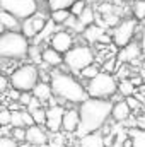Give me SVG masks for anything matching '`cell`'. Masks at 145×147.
Masks as SVG:
<instances>
[{
  "instance_id": "obj_1",
  "label": "cell",
  "mask_w": 145,
  "mask_h": 147,
  "mask_svg": "<svg viewBox=\"0 0 145 147\" xmlns=\"http://www.w3.org/2000/svg\"><path fill=\"white\" fill-rule=\"evenodd\" d=\"M113 106L114 103L111 99H94V98H89L87 101L79 105L80 125H79V130L75 132V137L82 139L89 134L101 132L106 127L109 116L113 113Z\"/></svg>"
},
{
  "instance_id": "obj_2",
  "label": "cell",
  "mask_w": 145,
  "mask_h": 147,
  "mask_svg": "<svg viewBox=\"0 0 145 147\" xmlns=\"http://www.w3.org/2000/svg\"><path fill=\"white\" fill-rule=\"evenodd\" d=\"M51 87H53V94L55 98L65 101V103H72V105H82L84 101L89 99V92L87 87L82 86L75 77L70 74L62 72V70H51Z\"/></svg>"
},
{
  "instance_id": "obj_3",
  "label": "cell",
  "mask_w": 145,
  "mask_h": 147,
  "mask_svg": "<svg viewBox=\"0 0 145 147\" xmlns=\"http://www.w3.org/2000/svg\"><path fill=\"white\" fill-rule=\"evenodd\" d=\"M31 43L21 31H5L0 36V57L3 60H22L29 55Z\"/></svg>"
},
{
  "instance_id": "obj_4",
  "label": "cell",
  "mask_w": 145,
  "mask_h": 147,
  "mask_svg": "<svg viewBox=\"0 0 145 147\" xmlns=\"http://www.w3.org/2000/svg\"><path fill=\"white\" fill-rule=\"evenodd\" d=\"M118 80L113 74L108 72H101L97 77L91 79L87 82V92H89V98H94V99H111L114 98V94L118 92Z\"/></svg>"
},
{
  "instance_id": "obj_5",
  "label": "cell",
  "mask_w": 145,
  "mask_h": 147,
  "mask_svg": "<svg viewBox=\"0 0 145 147\" xmlns=\"http://www.w3.org/2000/svg\"><path fill=\"white\" fill-rule=\"evenodd\" d=\"M9 77H10V87L21 92H33V89L39 82V69L34 63H24L17 67Z\"/></svg>"
},
{
  "instance_id": "obj_6",
  "label": "cell",
  "mask_w": 145,
  "mask_h": 147,
  "mask_svg": "<svg viewBox=\"0 0 145 147\" xmlns=\"http://www.w3.org/2000/svg\"><path fill=\"white\" fill-rule=\"evenodd\" d=\"M63 60H65V65L72 72L80 74L85 67L94 63V51H92V48H89L85 45H77L63 55Z\"/></svg>"
},
{
  "instance_id": "obj_7",
  "label": "cell",
  "mask_w": 145,
  "mask_h": 147,
  "mask_svg": "<svg viewBox=\"0 0 145 147\" xmlns=\"http://www.w3.org/2000/svg\"><path fill=\"white\" fill-rule=\"evenodd\" d=\"M0 7L2 10L10 12L17 19L24 21L38 12V0H0Z\"/></svg>"
},
{
  "instance_id": "obj_8",
  "label": "cell",
  "mask_w": 145,
  "mask_h": 147,
  "mask_svg": "<svg viewBox=\"0 0 145 147\" xmlns=\"http://www.w3.org/2000/svg\"><path fill=\"white\" fill-rule=\"evenodd\" d=\"M135 28H137V19L132 17V19H125L121 21L116 28H113L111 31V36H113V43L114 46L118 48H125L132 43L133 34H135Z\"/></svg>"
},
{
  "instance_id": "obj_9",
  "label": "cell",
  "mask_w": 145,
  "mask_h": 147,
  "mask_svg": "<svg viewBox=\"0 0 145 147\" xmlns=\"http://www.w3.org/2000/svg\"><path fill=\"white\" fill-rule=\"evenodd\" d=\"M65 108L56 105V106H50L46 110V128L51 134H58L60 130H63V116H65Z\"/></svg>"
},
{
  "instance_id": "obj_10",
  "label": "cell",
  "mask_w": 145,
  "mask_h": 147,
  "mask_svg": "<svg viewBox=\"0 0 145 147\" xmlns=\"http://www.w3.org/2000/svg\"><path fill=\"white\" fill-rule=\"evenodd\" d=\"M50 46L55 48L58 53H67L73 48V36L70 31H56L50 38Z\"/></svg>"
},
{
  "instance_id": "obj_11",
  "label": "cell",
  "mask_w": 145,
  "mask_h": 147,
  "mask_svg": "<svg viewBox=\"0 0 145 147\" xmlns=\"http://www.w3.org/2000/svg\"><path fill=\"white\" fill-rule=\"evenodd\" d=\"M26 142L31 144V146H38V147L46 146L50 142L48 132L41 125H33V127L26 128Z\"/></svg>"
},
{
  "instance_id": "obj_12",
  "label": "cell",
  "mask_w": 145,
  "mask_h": 147,
  "mask_svg": "<svg viewBox=\"0 0 145 147\" xmlns=\"http://www.w3.org/2000/svg\"><path fill=\"white\" fill-rule=\"evenodd\" d=\"M144 50H142V45H138V43H130L128 46H125V48H121V51L116 55V58H118V62L119 63H126V62H135L137 58H138V55L142 53Z\"/></svg>"
},
{
  "instance_id": "obj_13",
  "label": "cell",
  "mask_w": 145,
  "mask_h": 147,
  "mask_svg": "<svg viewBox=\"0 0 145 147\" xmlns=\"http://www.w3.org/2000/svg\"><path fill=\"white\" fill-rule=\"evenodd\" d=\"M130 116H132V108L128 106L126 99H119V101L114 103V106H113V113H111V118H113L114 121H118V123H125Z\"/></svg>"
},
{
  "instance_id": "obj_14",
  "label": "cell",
  "mask_w": 145,
  "mask_h": 147,
  "mask_svg": "<svg viewBox=\"0 0 145 147\" xmlns=\"http://www.w3.org/2000/svg\"><path fill=\"white\" fill-rule=\"evenodd\" d=\"M79 125H80V113L79 108L75 110H67L65 111V116H63V130L67 134H75L79 130Z\"/></svg>"
},
{
  "instance_id": "obj_15",
  "label": "cell",
  "mask_w": 145,
  "mask_h": 147,
  "mask_svg": "<svg viewBox=\"0 0 145 147\" xmlns=\"http://www.w3.org/2000/svg\"><path fill=\"white\" fill-rule=\"evenodd\" d=\"M0 29H2V33H5V31H21V26H22V22H21V19H17L15 16H12L10 12H5V10H2L0 12Z\"/></svg>"
},
{
  "instance_id": "obj_16",
  "label": "cell",
  "mask_w": 145,
  "mask_h": 147,
  "mask_svg": "<svg viewBox=\"0 0 145 147\" xmlns=\"http://www.w3.org/2000/svg\"><path fill=\"white\" fill-rule=\"evenodd\" d=\"M79 147H108L106 146V137L103 135V132L89 134V135L79 139Z\"/></svg>"
},
{
  "instance_id": "obj_17",
  "label": "cell",
  "mask_w": 145,
  "mask_h": 147,
  "mask_svg": "<svg viewBox=\"0 0 145 147\" xmlns=\"http://www.w3.org/2000/svg\"><path fill=\"white\" fill-rule=\"evenodd\" d=\"M43 62H44L46 65H50V67H60V65L65 63L63 55L58 53V51H56L55 48H51V46H48V48L43 50Z\"/></svg>"
},
{
  "instance_id": "obj_18",
  "label": "cell",
  "mask_w": 145,
  "mask_h": 147,
  "mask_svg": "<svg viewBox=\"0 0 145 147\" xmlns=\"http://www.w3.org/2000/svg\"><path fill=\"white\" fill-rule=\"evenodd\" d=\"M33 96L38 98L39 101H50L55 94H53V87H51V84L50 82H38V86L33 89Z\"/></svg>"
},
{
  "instance_id": "obj_19",
  "label": "cell",
  "mask_w": 145,
  "mask_h": 147,
  "mask_svg": "<svg viewBox=\"0 0 145 147\" xmlns=\"http://www.w3.org/2000/svg\"><path fill=\"white\" fill-rule=\"evenodd\" d=\"M106 34V29L103 28V26H96V24H92V26H89L85 31H84V38L89 41V43H99L101 41V38Z\"/></svg>"
},
{
  "instance_id": "obj_20",
  "label": "cell",
  "mask_w": 145,
  "mask_h": 147,
  "mask_svg": "<svg viewBox=\"0 0 145 147\" xmlns=\"http://www.w3.org/2000/svg\"><path fill=\"white\" fill-rule=\"evenodd\" d=\"M128 135L132 139V147H145V130L128 128Z\"/></svg>"
},
{
  "instance_id": "obj_21",
  "label": "cell",
  "mask_w": 145,
  "mask_h": 147,
  "mask_svg": "<svg viewBox=\"0 0 145 147\" xmlns=\"http://www.w3.org/2000/svg\"><path fill=\"white\" fill-rule=\"evenodd\" d=\"M21 33H22L24 36L28 38V39H34V38L38 36V31H36V28H34L33 17H29V19H24V21H22V26H21Z\"/></svg>"
},
{
  "instance_id": "obj_22",
  "label": "cell",
  "mask_w": 145,
  "mask_h": 147,
  "mask_svg": "<svg viewBox=\"0 0 145 147\" xmlns=\"http://www.w3.org/2000/svg\"><path fill=\"white\" fill-rule=\"evenodd\" d=\"M79 21L85 26V28H89V26H92L94 22H96V12H94V9L91 7V5H87V9L79 16Z\"/></svg>"
},
{
  "instance_id": "obj_23",
  "label": "cell",
  "mask_w": 145,
  "mask_h": 147,
  "mask_svg": "<svg viewBox=\"0 0 145 147\" xmlns=\"http://www.w3.org/2000/svg\"><path fill=\"white\" fill-rule=\"evenodd\" d=\"M118 92L121 96H125V98H130V96L135 94V84L132 80H128V79H123L119 82V86H118Z\"/></svg>"
},
{
  "instance_id": "obj_24",
  "label": "cell",
  "mask_w": 145,
  "mask_h": 147,
  "mask_svg": "<svg viewBox=\"0 0 145 147\" xmlns=\"http://www.w3.org/2000/svg\"><path fill=\"white\" fill-rule=\"evenodd\" d=\"M72 14H70V9H62V10H55V12H51V16H50V19L55 22V24H65V21L70 17Z\"/></svg>"
},
{
  "instance_id": "obj_25",
  "label": "cell",
  "mask_w": 145,
  "mask_h": 147,
  "mask_svg": "<svg viewBox=\"0 0 145 147\" xmlns=\"http://www.w3.org/2000/svg\"><path fill=\"white\" fill-rule=\"evenodd\" d=\"M132 14L137 21H145V2L144 0H135L132 5Z\"/></svg>"
},
{
  "instance_id": "obj_26",
  "label": "cell",
  "mask_w": 145,
  "mask_h": 147,
  "mask_svg": "<svg viewBox=\"0 0 145 147\" xmlns=\"http://www.w3.org/2000/svg\"><path fill=\"white\" fill-rule=\"evenodd\" d=\"M75 2L77 0H50L48 7L51 12H55V10H62V9H70Z\"/></svg>"
},
{
  "instance_id": "obj_27",
  "label": "cell",
  "mask_w": 145,
  "mask_h": 147,
  "mask_svg": "<svg viewBox=\"0 0 145 147\" xmlns=\"http://www.w3.org/2000/svg\"><path fill=\"white\" fill-rule=\"evenodd\" d=\"M28 58H31V63H34V65H36V63L38 65L41 63V60H43V50H41L39 45H31Z\"/></svg>"
},
{
  "instance_id": "obj_28",
  "label": "cell",
  "mask_w": 145,
  "mask_h": 147,
  "mask_svg": "<svg viewBox=\"0 0 145 147\" xmlns=\"http://www.w3.org/2000/svg\"><path fill=\"white\" fill-rule=\"evenodd\" d=\"M101 74V70H99V65H96V63H92V65H89V67H85L82 72L79 74L80 77H84L87 82L91 80V79H94V77H97Z\"/></svg>"
},
{
  "instance_id": "obj_29",
  "label": "cell",
  "mask_w": 145,
  "mask_h": 147,
  "mask_svg": "<svg viewBox=\"0 0 145 147\" xmlns=\"http://www.w3.org/2000/svg\"><path fill=\"white\" fill-rule=\"evenodd\" d=\"M0 125L2 127L12 125V111L9 108H2V111H0Z\"/></svg>"
},
{
  "instance_id": "obj_30",
  "label": "cell",
  "mask_w": 145,
  "mask_h": 147,
  "mask_svg": "<svg viewBox=\"0 0 145 147\" xmlns=\"http://www.w3.org/2000/svg\"><path fill=\"white\" fill-rule=\"evenodd\" d=\"M87 9V3H85V0H77L75 3H73L72 7H70V14L75 16V17H79L84 10Z\"/></svg>"
},
{
  "instance_id": "obj_31",
  "label": "cell",
  "mask_w": 145,
  "mask_h": 147,
  "mask_svg": "<svg viewBox=\"0 0 145 147\" xmlns=\"http://www.w3.org/2000/svg\"><path fill=\"white\" fill-rule=\"evenodd\" d=\"M33 115V118H34V121H36V125H46V110L44 108H39V110L33 111L31 113Z\"/></svg>"
},
{
  "instance_id": "obj_32",
  "label": "cell",
  "mask_w": 145,
  "mask_h": 147,
  "mask_svg": "<svg viewBox=\"0 0 145 147\" xmlns=\"http://www.w3.org/2000/svg\"><path fill=\"white\" fill-rule=\"evenodd\" d=\"M10 137H12L15 142H19V144L26 142V128H12Z\"/></svg>"
},
{
  "instance_id": "obj_33",
  "label": "cell",
  "mask_w": 145,
  "mask_h": 147,
  "mask_svg": "<svg viewBox=\"0 0 145 147\" xmlns=\"http://www.w3.org/2000/svg\"><path fill=\"white\" fill-rule=\"evenodd\" d=\"M118 63H119V62H118V58H111V60H108V62H104V70H103V72L113 74L116 69H118V67H116Z\"/></svg>"
},
{
  "instance_id": "obj_34",
  "label": "cell",
  "mask_w": 145,
  "mask_h": 147,
  "mask_svg": "<svg viewBox=\"0 0 145 147\" xmlns=\"http://www.w3.org/2000/svg\"><path fill=\"white\" fill-rule=\"evenodd\" d=\"M126 103H128V106L132 108V111H133V110L137 111V110H140V108H142V101H140V99H137L135 96L126 98Z\"/></svg>"
},
{
  "instance_id": "obj_35",
  "label": "cell",
  "mask_w": 145,
  "mask_h": 147,
  "mask_svg": "<svg viewBox=\"0 0 145 147\" xmlns=\"http://www.w3.org/2000/svg\"><path fill=\"white\" fill-rule=\"evenodd\" d=\"M33 98H34V96H33V92H21V98H19V103H21V105H22L24 108H28Z\"/></svg>"
},
{
  "instance_id": "obj_36",
  "label": "cell",
  "mask_w": 145,
  "mask_h": 147,
  "mask_svg": "<svg viewBox=\"0 0 145 147\" xmlns=\"http://www.w3.org/2000/svg\"><path fill=\"white\" fill-rule=\"evenodd\" d=\"M0 147H19V142H15L12 137H2L0 139Z\"/></svg>"
},
{
  "instance_id": "obj_37",
  "label": "cell",
  "mask_w": 145,
  "mask_h": 147,
  "mask_svg": "<svg viewBox=\"0 0 145 147\" xmlns=\"http://www.w3.org/2000/svg\"><path fill=\"white\" fill-rule=\"evenodd\" d=\"M9 86H10V77H9V75H2V77H0V91H2L3 94H7Z\"/></svg>"
},
{
  "instance_id": "obj_38",
  "label": "cell",
  "mask_w": 145,
  "mask_h": 147,
  "mask_svg": "<svg viewBox=\"0 0 145 147\" xmlns=\"http://www.w3.org/2000/svg\"><path fill=\"white\" fill-rule=\"evenodd\" d=\"M50 146L51 147H63V137L60 135V132H58V134H53Z\"/></svg>"
},
{
  "instance_id": "obj_39",
  "label": "cell",
  "mask_w": 145,
  "mask_h": 147,
  "mask_svg": "<svg viewBox=\"0 0 145 147\" xmlns=\"http://www.w3.org/2000/svg\"><path fill=\"white\" fill-rule=\"evenodd\" d=\"M41 103H43V101H39L38 98H33V99H31V103H29V106H28L26 110L29 111V113H33V111H36V110H39V108H43V106H41Z\"/></svg>"
},
{
  "instance_id": "obj_40",
  "label": "cell",
  "mask_w": 145,
  "mask_h": 147,
  "mask_svg": "<svg viewBox=\"0 0 145 147\" xmlns=\"http://www.w3.org/2000/svg\"><path fill=\"white\" fill-rule=\"evenodd\" d=\"M7 94H9V99L10 101H19V98H21V91H17V89H14V87H10L9 91H7Z\"/></svg>"
},
{
  "instance_id": "obj_41",
  "label": "cell",
  "mask_w": 145,
  "mask_h": 147,
  "mask_svg": "<svg viewBox=\"0 0 145 147\" xmlns=\"http://www.w3.org/2000/svg\"><path fill=\"white\" fill-rule=\"evenodd\" d=\"M137 127H138V128H142V130H145V113H144V115H140V116L137 118Z\"/></svg>"
},
{
  "instance_id": "obj_42",
  "label": "cell",
  "mask_w": 145,
  "mask_h": 147,
  "mask_svg": "<svg viewBox=\"0 0 145 147\" xmlns=\"http://www.w3.org/2000/svg\"><path fill=\"white\" fill-rule=\"evenodd\" d=\"M140 77H142V82H145V69L140 70Z\"/></svg>"
},
{
  "instance_id": "obj_43",
  "label": "cell",
  "mask_w": 145,
  "mask_h": 147,
  "mask_svg": "<svg viewBox=\"0 0 145 147\" xmlns=\"http://www.w3.org/2000/svg\"><path fill=\"white\" fill-rule=\"evenodd\" d=\"M142 50L145 51V33H144V38H142Z\"/></svg>"
},
{
  "instance_id": "obj_44",
  "label": "cell",
  "mask_w": 145,
  "mask_h": 147,
  "mask_svg": "<svg viewBox=\"0 0 145 147\" xmlns=\"http://www.w3.org/2000/svg\"><path fill=\"white\" fill-rule=\"evenodd\" d=\"M144 60H145V51H144Z\"/></svg>"
},
{
  "instance_id": "obj_45",
  "label": "cell",
  "mask_w": 145,
  "mask_h": 147,
  "mask_svg": "<svg viewBox=\"0 0 145 147\" xmlns=\"http://www.w3.org/2000/svg\"><path fill=\"white\" fill-rule=\"evenodd\" d=\"M31 147H38V146H31Z\"/></svg>"
},
{
  "instance_id": "obj_46",
  "label": "cell",
  "mask_w": 145,
  "mask_h": 147,
  "mask_svg": "<svg viewBox=\"0 0 145 147\" xmlns=\"http://www.w3.org/2000/svg\"><path fill=\"white\" fill-rule=\"evenodd\" d=\"M46 2H50V0H46Z\"/></svg>"
},
{
  "instance_id": "obj_47",
  "label": "cell",
  "mask_w": 145,
  "mask_h": 147,
  "mask_svg": "<svg viewBox=\"0 0 145 147\" xmlns=\"http://www.w3.org/2000/svg\"><path fill=\"white\" fill-rule=\"evenodd\" d=\"M144 2H145V0H144Z\"/></svg>"
}]
</instances>
